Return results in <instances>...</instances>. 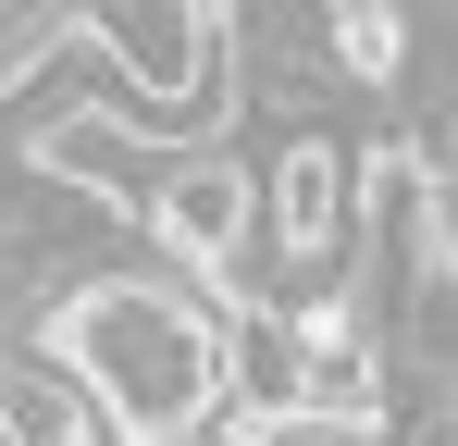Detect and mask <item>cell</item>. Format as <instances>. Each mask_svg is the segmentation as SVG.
Masks as SVG:
<instances>
[{"mask_svg": "<svg viewBox=\"0 0 458 446\" xmlns=\"http://www.w3.org/2000/svg\"><path fill=\"white\" fill-rule=\"evenodd\" d=\"M137 223H149V248H174V261L235 273V248L260 236V186H248L235 149H174L149 174V199H137Z\"/></svg>", "mask_w": 458, "mask_h": 446, "instance_id": "2", "label": "cell"}, {"mask_svg": "<svg viewBox=\"0 0 458 446\" xmlns=\"http://www.w3.org/2000/svg\"><path fill=\"white\" fill-rule=\"evenodd\" d=\"M25 347L75 372L87 409L124 446H161V434H186L199 409H224V310L186 297L174 273H124V261L112 273H75V286L38 310Z\"/></svg>", "mask_w": 458, "mask_h": 446, "instance_id": "1", "label": "cell"}, {"mask_svg": "<svg viewBox=\"0 0 458 446\" xmlns=\"http://www.w3.org/2000/svg\"><path fill=\"white\" fill-rule=\"evenodd\" d=\"M63 50H75V13H63V0H0V99H13L25 74H50Z\"/></svg>", "mask_w": 458, "mask_h": 446, "instance_id": "3", "label": "cell"}]
</instances>
